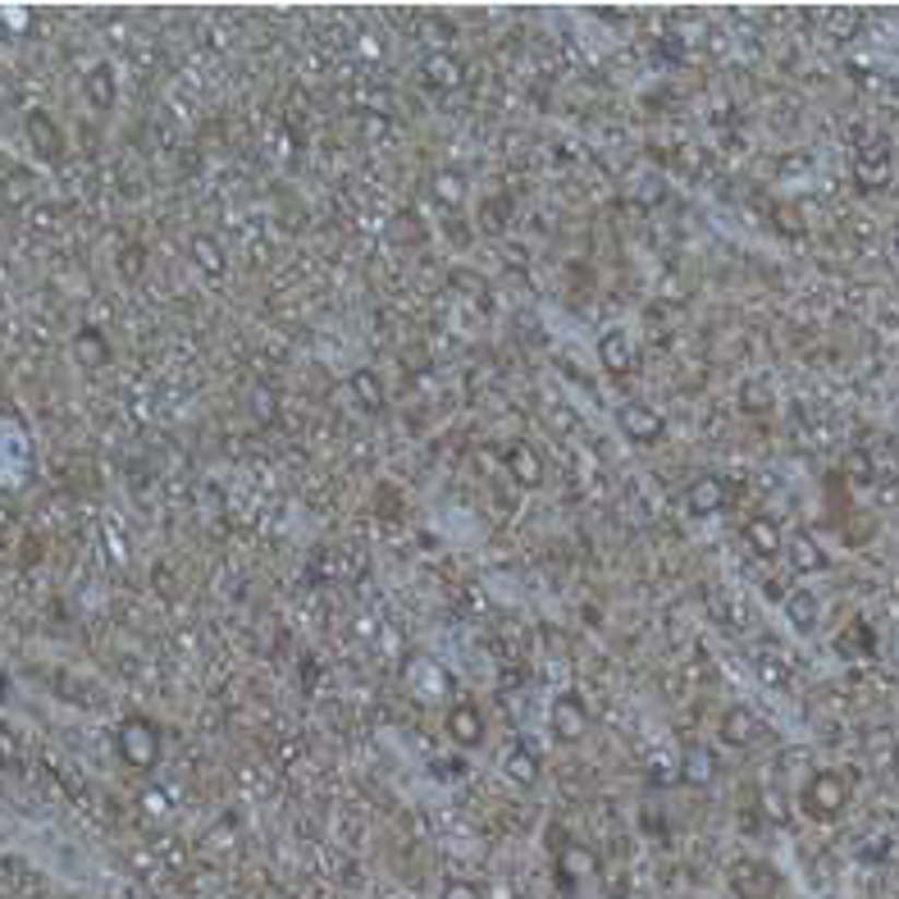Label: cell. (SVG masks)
Here are the masks:
<instances>
[{
    "label": "cell",
    "instance_id": "obj_1",
    "mask_svg": "<svg viewBox=\"0 0 899 899\" xmlns=\"http://www.w3.org/2000/svg\"><path fill=\"white\" fill-rule=\"evenodd\" d=\"M850 804V781L840 772H817L808 785H804V813L813 821H836Z\"/></svg>",
    "mask_w": 899,
    "mask_h": 899
},
{
    "label": "cell",
    "instance_id": "obj_2",
    "mask_svg": "<svg viewBox=\"0 0 899 899\" xmlns=\"http://www.w3.org/2000/svg\"><path fill=\"white\" fill-rule=\"evenodd\" d=\"M119 754H123L128 767H138V772L156 767V758H161V735H156V726H151L146 717H128V722L119 726Z\"/></svg>",
    "mask_w": 899,
    "mask_h": 899
},
{
    "label": "cell",
    "instance_id": "obj_3",
    "mask_svg": "<svg viewBox=\"0 0 899 899\" xmlns=\"http://www.w3.org/2000/svg\"><path fill=\"white\" fill-rule=\"evenodd\" d=\"M777 867L772 863H758V859H740L731 867V890L740 899H772L777 895Z\"/></svg>",
    "mask_w": 899,
    "mask_h": 899
},
{
    "label": "cell",
    "instance_id": "obj_4",
    "mask_svg": "<svg viewBox=\"0 0 899 899\" xmlns=\"http://www.w3.org/2000/svg\"><path fill=\"white\" fill-rule=\"evenodd\" d=\"M616 421H622V434H626V439H635V443H658L666 434V421L658 416L653 406H644V402H626L622 411H616Z\"/></svg>",
    "mask_w": 899,
    "mask_h": 899
},
{
    "label": "cell",
    "instance_id": "obj_5",
    "mask_svg": "<svg viewBox=\"0 0 899 899\" xmlns=\"http://www.w3.org/2000/svg\"><path fill=\"white\" fill-rule=\"evenodd\" d=\"M553 731H557V740H567V744H576L589 731V712H584V703L576 695H561L553 703Z\"/></svg>",
    "mask_w": 899,
    "mask_h": 899
},
{
    "label": "cell",
    "instance_id": "obj_6",
    "mask_svg": "<svg viewBox=\"0 0 899 899\" xmlns=\"http://www.w3.org/2000/svg\"><path fill=\"white\" fill-rule=\"evenodd\" d=\"M854 178L863 188H882L886 178H890V151L882 142H867L859 151V161H854Z\"/></svg>",
    "mask_w": 899,
    "mask_h": 899
},
{
    "label": "cell",
    "instance_id": "obj_7",
    "mask_svg": "<svg viewBox=\"0 0 899 899\" xmlns=\"http://www.w3.org/2000/svg\"><path fill=\"white\" fill-rule=\"evenodd\" d=\"M28 138H33V146H37V156H42V161H60L64 133H60L56 119H50L46 110H33V115H28Z\"/></svg>",
    "mask_w": 899,
    "mask_h": 899
},
{
    "label": "cell",
    "instance_id": "obj_8",
    "mask_svg": "<svg viewBox=\"0 0 899 899\" xmlns=\"http://www.w3.org/2000/svg\"><path fill=\"white\" fill-rule=\"evenodd\" d=\"M689 511H695V517H712V511H722L726 507V484L722 480H717V475H703V480H695V484H689Z\"/></svg>",
    "mask_w": 899,
    "mask_h": 899
},
{
    "label": "cell",
    "instance_id": "obj_9",
    "mask_svg": "<svg viewBox=\"0 0 899 899\" xmlns=\"http://www.w3.org/2000/svg\"><path fill=\"white\" fill-rule=\"evenodd\" d=\"M448 735L461 744V749H471V744L484 740V717L475 712V703H457L448 712Z\"/></svg>",
    "mask_w": 899,
    "mask_h": 899
},
{
    "label": "cell",
    "instance_id": "obj_10",
    "mask_svg": "<svg viewBox=\"0 0 899 899\" xmlns=\"http://www.w3.org/2000/svg\"><path fill=\"white\" fill-rule=\"evenodd\" d=\"M599 362H603V370H612V375L630 370L635 347H630V339H626V329H607V333H603V339H599Z\"/></svg>",
    "mask_w": 899,
    "mask_h": 899
},
{
    "label": "cell",
    "instance_id": "obj_11",
    "mask_svg": "<svg viewBox=\"0 0 899 899\" xmlns=\"http://www.w3.org/2000/svg\"><path fill=\"white\" fill-rule=\"evenodd\" d=\"M73 356H79V366H87V370L106 366L110 362L106 333H100V329H79V333H73Z\"/></svg>",
    "mask_w": 899,
    "mask_h": 899
},
{
    "label": "cell",
    "instance_id": "obj_12",
    "mask_svg": "<svg viewBox=\"0 0 899 899\" xmlns=\"http://www.w3.org/2000/svg\"><path fill=\"white\" fill-rule=\"evenodd\" d=\"M744 544H749L758 557H777L781 553V525L767 521V517H754L744 525Z\"/></svg>",
    "mask_w": 899,
    "mask_h": 899
},
{
    "label": "cell",
    "instance_id": "obj_13",
    "mask_svg": "<svg viewBox=\"0 0 899 899\" xmlns=\"http://www.w3.org/2000/svg\"><path fill=\"white\" fill-rule=\"evenodd\" d=\"M754 735H758V722H754V712H749V708H731V712L722 717V740L735 744V749L754 744Z\"/></svg>",
    "mask_w": 899,
    "mask_h": 899
},
{
    "label": "cell",
    "instance_id": "obj_14",
    "mask_svg": "<svg viewBox=\"0 0 899 899\" xmlns=\"http://www.w3.org/2000/svg\"><path fill=\"white\" fill-rule=\"evenodd\" d=\"M817 594H813V589H794V594L785 599V616H790V626L794 630H813L817 626Z\"/></svg>",
    "mask_w": 899,
    "mask_h": 899
},
{
    "label": "cell",
    "instance_id": "obj_15",
    "mask_svg": "<svg viewBox=\"0 0 899 899\" xmlns=\"http://www.w3.org/2000/svg\"><path fill=\"white\" fill-rule=\"evenodd\" d=\"M87 100L96 110H110L115 106V69L110 64H92L87 69Z\"/></svg>",
    "mask_w": 899,
    "mask_h": 899
},
{
    "label": "cell",
    "instance_id": "obj_16",
    "mask_svg": "<svg viewBox=\"0 0 899 899\" xmlns=\"http://www.w3.org/2000/svg\"><path fill=\"white\" fill-rule=\"evenodd\" d=\"M461 79H466V73H461V64H457L452 56H429V60H425V83H429V87L452 92V87H461Z\"/></svg>",
    "mask_w": 899,
    "mask_h": 899
},
{
    "label": "cell",
    "instance_id": "obj_17",
    "mask_svg": "<svg viewBox=\"0 0 899 899\" xmlns=\"http://www.w3.org/2000/svg\"><path fill=\"white\" fill-rule=\"evenodd\" d=\"M790 561H794V571H804V576H813V571H827V553L817 548V539H808V534H800L790 544Z\"/></svg>",
    "mask_w": 899,
    "mask_h": 899
},
{
    "label": "cell",
    "instance_id": "obj_18",
    "mask_svg": "<svg viewBox=\"0 0 899 899\" xmlns=\"http://www.w3.org/2000/svg\"><path fill=\"white\" fill-rule=\"evenodd\" d=\"M557 877H567V882H580V877H599V859L580 850V844H567L561 850V867H557Z\"/></svg>",
    "mask_w": 899,
    "mask_h": 899
},
{
    "label": "cell",
    "instance_id": "obj_19",
    "mask_svg": "<svg viewBox=\"0 0 899 899\" xmlns=\"http://www.w3.org/2000/svg\"><path fill=\"white\" fill-rule=\"evenodd\" d=\"M507 466H511V475H517L521 484H539V475H544V466H539L534 448H525V443H511V452H507Z\"/></svg>",
    "mask_w": 899,
    "mask_h": 899
},
{
    "label": "cell",
    "instance_id": "obj_20",
    "mask_svg": "<svg viewBox=\"0 0 899 899\" xmlns=\"http://www.w3.org/2000/svg\"><path fill=\"white\" fill-rule=\"evenodd\" d=\"M717 777V758L712 749H703V744H695V749L685 754V781H695V785H708Z\"/></svg>",
    "mask_w": 899,
    "mask_h": 899
},
{
    "label": "cell",
    "instance_id": "obj_21",
    "mask_svg": "<svg viewBox=\"0 0 899 899\" xmlns=\"http://www.w3.org/2000/svg\"><path fill=\"white\" fill-rule=\"evenodd\" d=\"M502 772L517 781V785H534V781H539V762H534L530 749H511V754L502 758Z\"/></svg>",
    "mask_w": 899,
    "mask_h": 899
},
{
    "label": "cell",
    "instance_id": "obj_22",
    "mask_svg": "<svg viewBox=\"0 0 899 899\" xmlns=\"http://www.w3.org/2000/svg\"><path fill=\"white\" fill-rule=\"evenodd\" d=\"M352 393L362 398L366 411H379V406H383V383H379L375 370H356V375H352Z\"/></svg>",
    "mask_w": 899,
    "mask_h": 899
},
{
    "label": "cell",
    "instance_id": "obj_23",
    "mask_svg": "<svg viewBox=\"0 0 899 899\" xmlns=\"http://www.w3.org/2000/svg\"><path fill=\"white\" fill-rule=\"evenodd\" d=\"M434 197H439L443 205H461V201H466V178L452 174V169L434 174Z\"/></svg>",
    "mask_w": 899,
    "mask_h": 899
},
{
    "label": "cell",
    "instance_id": "obj_24",
    "mask_svg": "<svg viewBox=\"0 0 899 899\" xmlns=\"http://www.w3.org/2000/svg\"><path fill=\"white\" fill-rule=\"evenodd\" d=\"M192 251H197V265L205 274H224V251L215 238H192Z\"/></svg>",
    "mask_w": 899,
    "mask_h": 899
},
{
    "label": "cell",
    "instance_id": "obj_25",
    "mask_svg": "<svg viewBox=\"0 0 899 899\" xmlns=\"http://www.w3.org/2000/svg\"><path fill=\"white\" fill-rule=\"evenodd\" d=\"M23 762V744L14 735V726L0 722V767H19Z\"/></svg>",
    "mask_w": 899,
    "mask_h": 899
},
{
    "label": "cell",
    "instance_id": "obj_26",
    "mask_svg": "<svg viewBox=\"0 0 899 899\" xmlns=\"http://www.w3.org/2000/svg\"><path fill=\"white\" fill-rule=\"evenodd\" d=\"M439 899H484V895H480L475 882H448V886L439 890Z\"/></svg>",
    "mask_w": 899,
    "mask_h": 899
},
{
    "label": "cell",
    "instance_id": "obj_27",
    "mask_svg": "<svg viewBox=\"0 0 899 899\" xmlns=\"http://www.w3.org/2000/svg\"><path fill=\"white\" fill-rule=\"evenodd\" d=\"M603 890H607V899H626V890H630V882H626V872H612V877L603 882Z\"/></svg>",
    "mask_w": 899,
    "mask_h": 899
},
{
    "label": "cell",
    "instance_id": "obj_28",
    "mask_svg": "<svg viewBox=\"0 0 899 899\" xmlns=\"http://www.w3.org/2000/svg\"><path fill=\"white\" fill-rule=\"evenodd\" d=\"M850 471H854V480H872V466H867V457H863V452L850 457Z\"/></svg>",
    "mask_w": 899,
    "mask_h": 899
},
{
    "label": "cell",
    "instance_id": "obj_29",
    "mask_svg": "<svg viewBox=\"0 0 899 899\" xmlns=\"http://www.w3.org/2000/svg\"><path fill=\"white\" fill-rule=\"evenodd\" d=\"M895 762H899V749H895Z\"/></svg>",
    "mask_w": 899,
    "mask_h": 899
}]
</instances>
